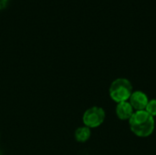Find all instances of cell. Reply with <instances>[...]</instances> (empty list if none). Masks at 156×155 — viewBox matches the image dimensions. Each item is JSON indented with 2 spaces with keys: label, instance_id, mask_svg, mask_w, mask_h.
<instances>
[{
  "label": "cell",
  "instance_id": "cell-6",
  "mask_svg": "<svg viewBox=\"0 0 156 155\" xmlns=\"http://www.w3.org/2000/svg\"><path fill=\"white\" fill-rule=\"evenodd\" d=\"M74 136L78 143H86L91 136V131L86 126H81L75 131Z\"/></svg>",
  "mask_w": 156,
  "mask_h": 155
},
{
  "label": "cell",
  "instance_id": "cell-3",
  "mask_svg": "<svg viewBox=\"0 0 156 155\" xmlns=\"http://www.w3.org/2000/svg\"><path fill=\"white\" fill-rule=\"evenodd\" d=\"M105 117V111L101 107L93 106L86 110L82 117V122L84 126L90 129H93L101 126L103 123Z\"/></svg>",
  "mask_w": 156,
  "mask_h": 155
},
{
  "label": "cell",
  "instance_id": "cell-5",
  "mask_svg": "<svg viewBox=\"0 0 156 155\" xmlns=\"http://www.w3.org/2000/svg\"><path fill=\"white\" fill-rule=\"evenodd\" d=\"M133 112H134V110L128 100L117 103L116 115L120 120L129 121L130 118L132 117V115L133 114Z\"/></svg>",
  "mask_w": 156,
  "mask_h": 155
},
{
  "label": "cell",
  "instance_id": "cell-8",
  "mask_svg": "<svg viewBox=\"0 0 156 155\" xmlns=\"http://www.w3.org/2000/svg\"><path fill=\"white\" fill-rule=\"evenodd\" d=\"M8 1H9V0H0V10L3 9V8H5V7L6 6Z\"/></svg>",
  "mask_w": 156,
  "mask_h": 155
},
{
  "label": "cell",
  "instance_id": "cell-7",
  "mask_svg": "<svg viewBox=\"0 0 156 155\" xmlns=\"http://www.w3.org/2000/svg\"><path fill=\"white\" fill-rule=\"evenodd\" d=\"M146 112H148L151 116H153L154 118L156 116V99L153 100H149L147 106L144 110Z\"/></svg>",
  "mask_w": 156,
  "mask_h": 155
},
{
  "label": "cell",
  "instance_id": "cell-1",
  "mask_svg": "<svg viewBox=\"0 0 156 155\" xmlns=\"http://www.w3.org/2000/svg\"><path fill=\"white\" fill-rule=\"evenodd\" d=\"M128 122L131 131L138 137H148L154 131V118L145 111H134Z\"/></svg>",
  "mask_w": 156,
  "mask_h": 155
},
{
  "label": "cell",
  "instance_id": "cell-2",
  "mask_svg": "<svg viewBox=\"0 0 156 155\" xmlns=\"http://www.w3.org/2000/svg\"><path fill=\"white\" fill-rule=\"evenodd\" d=\"M133 91L132 83L125 78H118L114 79L109 89L110 97L116 103L129 100Z\"/></svg>",
  "mask_w": 156,
  "mask_h": 155
},
{
  "label": "cell",
  "instance_id": "cell-4",
  "mask_svg": "<svg viewBox=\"0 0 156 155\" xmlns=\"http://www.w3.org/2000/svg\"><path fill=\"white\" fill-rule=\"evenodd\" d=\"M128 101L133 108L134 111H138L145 110L147 103L149 101V99H148V96L144 92L141 90H135V91H133Z\"/></svg>",
  "mask_w": 156,
  "mask_h": 155
}]
</instances>
